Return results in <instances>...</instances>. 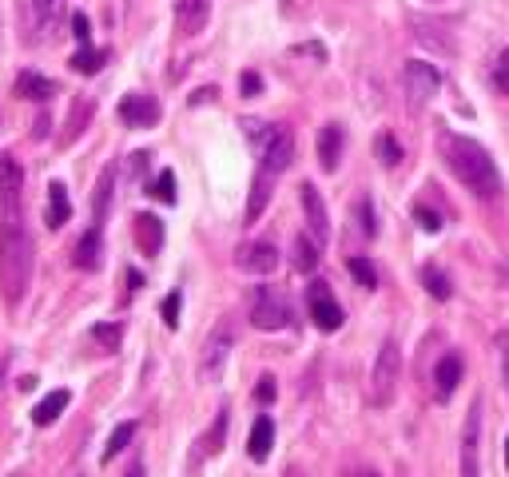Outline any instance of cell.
Wrapping results in <instances>:
<instances>
[{
    "label": "cell",
    "instance_id": "6da1fadb",
    "mask_svg": "<svg viewBox=\"0 0 509 477\" xmlns=\"http://www.w3.org/2000/svg\"><path fill=\"white\" fill-rule=\"evenodd\" d=\"M32 279V235L24 227L21 195H0V291L8 302H21Z\"/></svg>",
    "mask_w": 509,
    "mask_h": 477
},
{
    "label": "cell",
    "instance_id": "7a4b0ae2",
    "mask_svg": "<svg viewBox=\"0 0 509 477\" xmlns=\"http://www.w3.org/2000/svg\"><path fill=\"white\" fill-rule=\"evenodd\" d=\"M441 159H446V167L454 171L458 184H462L466 191H474L477 199H494L497 191H502L497 164L489 159V151L477 140L446 131V136H441Z\"/></svg>",
    "mask_w": 509,
    "mask_h": 477
},
{
    "label": "cell",
    "instance_id": "3957f363",
    "mask_svg": "<svg viewBox=\"0 0 509 477\" xmlns=\"http://www.w3.org/2000/svg\"><path fill=\"white\" fill-rule=\"evenodd\" d=\"M243 128H247V136L255 140L259 171L278 176V171L291 167V159H295V136H291V128H283V123H243Z\"/></svg>",
    "mask_w": 509,
    "mask_h": 477
},
{
    "label": "cell",
    "instance_id": "277c9868",
    "mask_svg": "<svg viewBox=\"0 0 509 477\" xmlns=\"http://www.w3.org/2000/svg\"><path fill=\"white\" fill-rule=\"evenodd\" d=\"M402 382V355H398V342L386 338L374 358V374H370V402L374 406H390L394 402V390Z\"/></svg>",
    "mask_w": 509,
    "mask_h": 477
},
{
    "label": "cell",
    "instance_id": "5b68a950",
    "mask_svg": "<svg viewBox=\"0 0 509 477\" xmlns=\"http://www.w3.org/2000/svg\"><path fill=\"white\" fill-rule=\"evenodd\" d=\"M251 322L259 330H283V327H291V307H286V299L278 291L259 286L251 299Z\"/></svg>",
    "mask_w": 509,
    "mask_h": 477
},
{
    "label": "cell",
    "instance_id": "8992f818",
    "mask_svg": "<svg viewBox=\"0 0 509 477\" xmlns=\"http://www.w3.org/2000/svg\"><path fill=\"white\" fill-rule=\"evenodd\" d=\"M60 16H64V0H21V21L28 36H36V40H48L60 28Z\"/></svg>",
    "mask_w": 509,
    "mask_h": 477
},
{
    "label": "cell",
    "instance_id": "52a82bcc",
    "mask_svg": "<svg viewBox=\"0 0 509 477\" xmlns=\"http://www.w3.org/2000/svg\"><path fill=\"white\" fill-rule=\"evenodd\" d=\"M402 80H406L410 108H422V104H426L430 95H434V92L441 88V72H438V64H426V60L406 64V72H402Z\"/></svg>",
    "mask_w": 509,
    "mask_h": 477
},
{
    "label": "cell",
    "instance_id": "ba28073f",
    "mask_svg": "<svg viewBox=\"0 0 509 477\" xmlns=\"http://www.w3.org/2000/svg\"><path fill=\"white\" fill-rule=\"evenodd\" d=\"M306 307H311V319H314V327L319 330H339L342 327V307L334 302V294H331V286L326 283H311L306 286Z\"/></svg>",
    "mask_w": 509,
    "mask_h": 477
},
{
    "label": "cell",
    "instance_id": "9c48e42d",
    "mask_svg": "<svg viewBox=\"0 0 509 477\" xmlns=\"http://www.w3.org/2000/svg\"><path fill=\"white\" fill-rule=\"evenodd\" d=\"M232 342H235V330L227 327H215L211 330V338L204 342V358H199V378H215L219 370H223V362H227V355H232Z\"/></svg>",
    "mask_w": 509,
    "mask_h": 477
},
{
    "label": "cell",
    "instance_id": "30bf717a",
    "mask_svg": "<svg viewBox=\"0 0 509 477\" xmlns=\"http://www.w3.org/2000/svg\"><path fill=\"white\" fill-rule=\"evenodd\" d=\"M477 450H482V402H474L462 434V477H477Z\"/></svg>",
    "mask_w": 509,
    "mask_h": 477
},
{
    "label": "cell",
    "instance_id": "8fae6325",
    "mask_svg": "<svg viewBox=\"0 0 509 477\" xmlns=\"http://www.w3.org/2000/svg\"><path fill=\"white\" fill-rule=\"evenodd\" d=\"M303 212H306V227H311V238H319V247L331 238V219H326V203H323V195H319V187H311V184H303Z\"/></svg>",
    "mask_w": 509,
    "mask_h": 477
},
{
    "label": "cell",
    "instance_id": "7c38bea8",
    "mask_svg": "<svg viewBox=\"0 0 509 477\" xmlns=\"http://www.w3.org/2000/svg\"><path fill=\"white\" fill-rule=\"evenodd\" d=\"M235 263L247 274H271L278 266V251H275V243H247V247H239Z\"/></svg>",
    "mask_w": 509,
    "mask_h": 477
},
{
    "label": "cell",
    "instance_id": "4fadbf2b",
    "mask_svg": "<svg viewBox=\"0 0 509 477\" xmlns=\"http://www.w3.org/2000/svg\"><path fill=\"white\" fill-rule=\"evenodd\" d=\"M120 120L128 123V128H151V123L159 120V104L151 100V95H123Z\"/></svg>",
    "mask_w": 509,
    "mask_h": 477
},
{
    "label": "cell",
    "instance_id": "5bb4252c",
    "mask_svg": "<svg viewBox=\"0 0 509 477\" xmlns=\"http://www.w3.org/2000/svg\"><path fill=\"white\" fill-rule=\"evenodd\" d=\"M211 16V0H176V21L184 36H195Z\"/></svg>",
    "mask_w": 509,
    "mask_h": 477
},
{
    "label": "cell",
    "instance_id": "9a60e30c",
    "mask_svg": "<svg viewBox=\"0 0 509 477\" xmlns=\"http://www.w3.org/2000/svg\"><path fill=\"white\" fill-rule=\"evenodd\" d=\"M100 259H104V235H100V227H88L84 238L76 243V266L80 271H95Z\"/></svg>",
    "mask_w": 509,
    "mask_h": 477
},
{
    "label": "cell",
    "instance_id": "2e32d148",
    "mask_svg": "<svg viewBox=\"0 0 509 477\" xmlns=\"http://www.w3.org/2000/svg\"><path fill=\"white\" fill-rule=\"evenodd\" d=\"M458 382H462V358H458V355H446V358H441L438 366H434V390H438L441 402H446V398L458 390Z\"/></svg>",
    "mask_w": 509,
    "mask_h": 477
},
{
    "label": "cell",
    "instance_id": "e0dca14e",
    "mask_svg": "<svg viewBox=\"0 0 509 477\" xmlns=\"http://www.w3.org/2000/svg\"><path fill=\"white\" fill-rule=\"evenodd\" d=\"M16 95H21V100L44 104V100H52L56 95V84L48 80V76H41V72H21L16 76Z\"/></svg>",
    "mask_w": 509,
    "mask_h": 477
},
{
    "label": "cell",
    "instance_id": "ac0fdd59",
    "mask_svg": "<svg viewBox=\"0 0 509 477\" xmlns=\"http://www.w3.org/2000/svg\"><path fill=\"white\" fill-rule=\"evenodd\" d=\"M68 219H72L68 187H64V184H48V227H52V231H60Z\"/></svg>",
    "mask_w": 509,
    "mask_h": 477
},
{
    "label": "cell",
    "instance_id": "d6986e66",
    "mask_svg": "<svg viewBox=\"0 0 509 477\" xmlns=\"http://www.w3.org/2000/svg\"><path fill=\"white\" fill-rule=\"evenodd\" d=\"M271 446H275V422L271 418H255V429H251V437H247L251 462H267V457H271Z\"/></svg>",
    "mask_w": 509,
    "mask_h": 477
},
{
    "label": "cell",
    "instance_id": "ffe728a7",
    "mask_svg": "<svg viewBox=\"0 0 509 477\" xmlns=\"http://www.w3.org/2000/svg\"><path fill=\"white\" fill-rule=\"evenodd\" d=\"M339 156H342V128L339 123H326V128L319 131V164H323V171L339 167Z\"/></svg>",
    "mask_w": 509,
    "mask_h": 477
},
{
    "label": "cell",
    "instance_id": "44dd1931",
    "mask_svg": "<svg viewBox=\"0 0 509 477\" xmlns=\"http://www.w3.org/2000/svg\"><path fill=\"white\" fill-rule=\"evenodd\" d=\"M68 402H72L68 390H52L48 398H41V402H36V410H32V422H36V426H52L56 418H60L64 410H68Z\"/></svg>",
    "mask_w": 509,
    "mask_h": 477
},
{
    "label": "cell",
    "instance_id": "7402d4cb",
    "mask_svg": "<svg viewBox=\"0 0 509 477\" xmlns=\"http://www.w3.org/2000/svg\"><path fill=\"white\" fill-rule=\"evenodd\" d=\"M136 238H140L143 255H159V247H163V223H159L156 215H140L136 219Z\"/></svg>",
    "mask_w": 509,
    "mask_h": 477
},
{
    "label": "cell",
    "instance_id": "603a6c76",
    "mask_svg": "<svg viewBox=\"0 0 509 477\" xmlns=\"http://www.w3.org/2000/svg\"><path fill=\"white\" fill-rule=\"evenodd\" d=\"M271 184H275V176H267V171H259V176H255L251 199H247V223H255V219L263 215L267 199H271Z\"/></svg>",
    "mask_w": 509,
    "mask_h": 477
},
{
    "label": "cell",
    "instance_id": "cb8c5ba5",
    "mask_svg": "<svg viewBox=\"0 0 509 477\" xmlns=\"http://www.w3.org/2000/svg\"><path fill=\"white\" fill-rule=\"evenodd\" d=\"M24 191V171L13 156H0V195H21Z\"/></svg>",
    "mask_w": 509,
    "mask_h": 477
},
{
    "label": "cell",
    "instance_id": "d4e9b609",
    "mask_svg": "<svg viewBox=\"0 0 509 477\" xmlns=\"http://www.w3.org/2000/svg\"><path fill=\"white\" fill-rule=\"evenodd\" d=\"M112 184H116V167H104L100 176V187H95V203H92V223L100 227L104 215H108V203H112Z\"/></svg>",
    "mask_w": 509,
    "mask_h": 477
},
{
    "label": "cell",
    "instance_id": "484cf974",
    "mask_svg": "<svg viewBox=\"0 0 509 477\" xmlns=\"http://www.w3.org/2000/svg\"><path fill=\"white\" fill-rule=\"evenodd\" d=\"M104 60H108V52H100V48H88V44H84L80 52L72 56V68L80 72V76H95V72L104 68Z\"/></svg>",
    "mask_w": 509,
    "mask_h": 477
},
{
    "label": "cell",
    "instance_id": "4316f807",
    "mask_svg": "<svg viewBox=\"0 0 509 477\" xmlns=\"http://www.w3.org/2000/svg\"><path fill=\"white\" fill-rule=\"evenodd\" d=\"M120 338H123V327H120V322H100V327H92V342L104 350V355L120 350Z\"/></svg>",
    "mask_w": 509,
    "mask_h": 477
},
{
    "label": "cell",
    "instance_id": "83f0119b",
    "mask_svg": "<svg viewBox=\"0 0 509 477\" xmlns=\"http://www.w3.org/2000/svg\"><path fill=\"white\" fill-rule=\"evenodd\" d=\"M295 266L299 271H314L319 266V238H306V235L295 238Z\"/></svg>",
    "mask_w": 509,
    "mask_h": 477
},
{
    "label": "cell",
    "instance_id": "f1b7e54d",
    "mask_svg": "<svg viewBox=\"0 0 509 477\" xmlns=\"http://www.w3.org/2000/svg\"><path fill=\"white\" fill-rule=\"evenodd\" d=\"M422 286H426V291L434 294V299H441V302L454 294V286H450V279L438 271V266H422Z\"/></svg>",
    "mask_w": 509,
    "mask_h": 477
},
{
    "label": "cell",
    "instance_id": "f546056e",
    "mask_svg": "<svg viewBox=\"0 0 509 477\" xmlns=\"http://www.w3.org/2000/svg\"><path fill=\"white\" fill-rule=\"evenodd\" d=\"M132 437H136V422H120L116 429H112V437H108V446H104V462H112V457H116L123 446L132 442Z\"/></svg>",
    "mask_w": 509,
    "mask_h": 477
},
{
    "label": "cell",
    "instance_id": "4dcf8cb0",
    "mask_svg": "<svg viewBox=\"0 0 509 477\" xmlns=\"http://www.w3.org/2000/svg\"><path fill=\"white\" fill-rule=\"evenodd\" d=\"M350 266V274L354 279H359V286H367V291H374V286H378V274H374V266L362 259V255H354V259L347 263Z\"/></svg>",
    "mask_w": 509,
    "mask_h": 477
},
{
    "label": "cell",
    "instance_id": "1f68e13d",
    "mask_svg": "<svg viewBox=\"0 0 509 477\" xmlns=\"http://www.w3.org/2000/svg\"><path fill=\"white\" fill-rule=\"evenodd\" d=\"M151 195L163 199V203H176V176H171V171H159V179L151 184Z\"/></svg>",
    "mask_w": 509,
    "mask_h": 477
},
{
    "label": "cell",
    "instance_id": "d6a6232c",
    "mask_svg": "<svg viewBox=\"0 0 509 477\" xmlns=\"http://www.w3.org/2000/svg\"><path fill=\"white\" fill-rule=\"evenodd\" d=\"M223 434H227V414H219L215 418V429L204 437V454H215L219 450V442H223Z\"/></svg>",
    "mask_w": 509,
    "mask_h": 477
},
{
    "label": "cell",
    "instance_id": "836d02e7",
    "mask_svg": "<svg viewBox=\"0 0 509 477\" xmlns=\"http://www.w3.org/2000/svg\"><path fill=\"white\" fill-rule=\"evenodd\" d=\"M494 84H497V92L509 95V48L497 56V64H494Z\"/></svg>",
    "mask_w": 509,
    "mask_h": 477
},
{
    "label": "cell",
    "instance_id": "e575fe53",
    "mask_svg": "<svg viewBox=\"0 0 509 477\" xmlns=\"http://www.w3.org/2000/svg\"><path fill=\"white\" fill-rule=\"evenodd\" d=\"M378 156H382V164H386V167H398L402 151H398V143H394L390 136H382V140H378Z\"/></svg>",
    "mask_w": 509,
    "mask_h": 477
},
{
    "label": "cell",
    "instance_id": "d590c367",
    "mask_svg": "<svg viewBox=\"0 0 509 477\" xmlns=\"http://www.w3.org/2000/svg\"><path fill=\"white\" fill-rule=\"evenodd\" d=\"M163 322H168L171 330L179 327V291H171L168 299H163Z\"/></svg>",
    "mask_w": 509,
    "mask_h": 477
},
{
    "label": "cell",
    "instance_id": "8d00e7d4",
    "mask_svg": "<svg viewBox=\"0 0 509 477\" xmlns=\"http://www.w3.org/2000/svg\"><path fill=\"white\" fill-rule=\"evenodd\" d=\"M414 219L422 223V231H441V215L430 212V207H414Z\"/></svg>",
    "mask_w": 509,
    "mask_h": 477
},
{
    "label": "cell",
    "instance_id": "74e56055",
    "mask_svg": "<svg viewBox=\"0 0 509 477\" xmlns=\"http://www.w3.org/2000/svg\"><path fill=\"white\" fill-rule=\"evenodd\" d=\"M72 36H76L80 44H88V40H92V24H88V16H84V13H76V16H72Z\"/></svg>",
    "mask_w": 509,
    "mask_h": 477
},
{
    "label": "cell",
    "instance_id": "f35d334b",
    "mask_svg": "<svg viewBox=\"0 0 509 477\" xmlns=\"http://www.w3.org/2000/svg\"><path fill=\"white\" fill-rule=\"evenodd\" d=\"M239 92H243V95H259V92H263V80H259L255 72H243V76H239Z\"/></svg>",
    "mask_w": 509,
    "mask_h": 477
},
{
    "label": "cell",
    "instance_id": "ab89813d",
    "mask_svg": "<svg viewBox=\"0 0 509 477\" xmlns=\"http://www.w3.org/2000/svg\"><path fill=\"white\" fill-rule=\"evenodd\" d=\"M255 394H259V402H271V398H275V378H259Z\"/></svg>",
    "mask_w": 509,
    "mask_h": 477
},
{
    "label": "cell",
    "instance_id": "60d3db41",
    "mask_svg": "<svg viewBox=\"0 0 509 477\" xmlns=\"http://www.w3.org/2000/svg\"><path fill=\"white\" fill-rule=\"evenodd\" d=\"M359 219H362V235H374V231H378V227H374V212H370L367 203L359 207Z\"/></svg>",
    "mask_w": 509,
    "mask_h": 477
},
{
    "label": "cell",
    "instance_id": "b9f144b4",
    "mask_svg": "<svg viewBox=\"0 0 509 477\" xmlns=\"http://www.w3.org/2000/svg\"><path fill=\"white\" fill-rule=\"evenodd\" d=\"M497 350H502V374H505V390H509V338L505 334L497 338Z\"/></svg>",
    "mask_w": 509,
    "mask_h": 477
},
{
    "label": "cell",
    "instance_id": "7bdbcfd3",
    "mask_svg": "<svg viewBox=\"0 0 509 477\" xmlns=\"http://www.w3.org/2000/svg\"><path fill=\"white\" fill-rule=\"evenodd\" d=\"M128 477H143V470H140V465H132V470H128Z\"/></svg>",
    "mask_w": 509,
    "mask_h": 477
},
{
    "label": "cell",
    "instance_id": "ee69618b",
    "mask_svg": "<svg viewBox=\"0 0 509 477\" xmlns=\"http://www.w3.org/2000/svg\"><path fill=\"white\" fill-rule=\"evenodd\" d=\"M354 477H378V473H354Z\"/></svg>",
    "mask_w": 509,
    "mask_h": 477
},
{
    "label": "cell",
    "instance_id": "f6af8a7d",
    "mask_svg": "<svg viewBox=\"0 0 509 477\" xmlns=\"http://www.w3.org/2000/svg\"><path fill=\"white\" fill-rule=\"evenodd\" d=\"M505 465H509V442H505Z\"/></svg>",
    "mask_w": 509,
    "mask_h": 477
}]
</instances>
